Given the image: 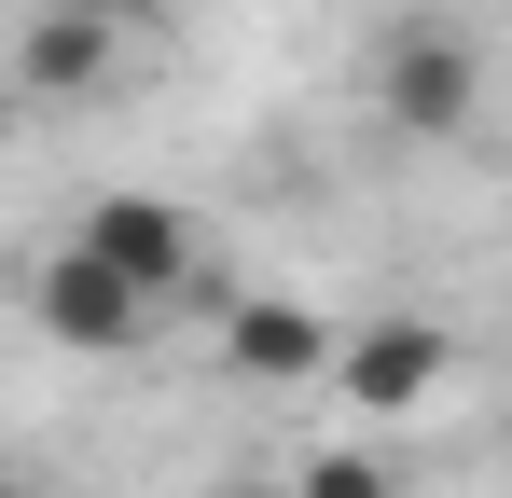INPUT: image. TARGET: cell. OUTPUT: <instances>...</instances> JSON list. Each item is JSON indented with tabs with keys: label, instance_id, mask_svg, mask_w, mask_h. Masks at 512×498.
Here are the masks:
<instances>
[{
	"label": "cell",
	"instance_id": "1",
	"mask_svg": "<svg viewBox=\"0 0 512 498\" xmlns=\"http://www.w3.org/2000/svg\"><path fill=\"white\" fill-rule=\"evenodd\" d=\"M333 374L360 415H429L443 388H457V332L443 319H360V332H333Z\"/></svg>",
	"mask_w": 512,
	"mask_h": 498
},
{
	"label": "cell",
	"instance_id": "7",
	"mask_svg": "<svg viewBox=\"0 0 512 498\" xmlns=\"http://www.w3.org/2000/svg\"><path fill=\"white\" fill-rule=\"evenodd\" d=\"M291 498H402V471H388V457H305Z\"/></svg>",
	"mask_w": 512,
	"mask_h": 498
},
{
	"label": "cell",
	"instance_id": "3",
	"mask_svg": "<svg viewBox=\"0 0 512 498\" xmlns=\"http://www.w3.org/2000/svg\"><path fill=\"white\" fill-rule=\"evenodd\" d=\"M42 332L70 346V360H139V332H153V291L139 277H111L84 236L42 263Z\"/></svg>",
	"mask_w": 512,
	"mask_h": 498
},
{
	"label": "cell",
	"instance_id": "8",
	"mask_svg": "<svg viewBox=\"0 0 512 498\" xmlns=\"http://www.w3.org/2000/svg\"><path fill=\"white\" fill-rule=\"evenodd\" d=\"M208 498H291V485H208Z\"/></svg>",
	"mask_w": 512,
	"mask_h": 498
},
{
	"label": "cell",
	"instance_id": "5",
	"mask_svg": "<svg viewBox=\"0 0 512 498\" xmlns=\"http://www.w3.org/2000/svg\"><path fill=\"white\" fill-rule=\"evenodd\" d=\"M111 70H125V14H111V0H56V14H28V42H14V83H28V97H97Z\"/></svg>",
	"mask_w": 512,
	"mask_h": 498
},
{
	"label": "cell",
	"instance_id": "6",
	"mask_svg": "<svg viewBox=\"0 0 512 498\" xmlns=\"http://www.w3.org/2000/svg\"><path fill=\"white\" fill-rule=\"evenodd\" d=\"M222 360H236L250 388H305V374L333 360V319H319L305 291H236V305H222Z\"/></svg>",
	"mask_w": 512,
	"mask_h": 498
},
{
	"label": "cell",
	"instance_id": "4",
	"mask_svg": "<svg viewBox=\"0 0 512 498\" xmlns=\"http://www.w3.org/2000/svg\"><path fill=\"white\" fill-rule=\"evenodd\" d=\"M70 236H84L97 263H111V277H139L153 305H180V291H194V222H180L167 194H97Z\"/></svg>",
	"mask_w": 512,
	"mask_h": 498
},
{
	"label": "cell",
	"instance_id": "2",
	"mask_svg": "<svg viewBox=\"0 0 512 498\" xmlns=\"http://www.w3.org/2000/svg\"><path fill=\"white\" fill-rule=\"evenodd\" d=\"M374 97H388V125L402 139H471V111H485V56L457 42V28H402L388 42V70H374Z\"/></svg>",
	"mask_w": 512,
	"mask_h": 498
},
{
	"label": "cell",
	"instance_id": "9",
	"mask_svg": "<svg viewBox=\"0 0 512 498\" xmlns=\"http://www.w3.org/2000/svg\"><path fill=\"white\" fill-rule=\"evenodd\" d=\"M0 498H28V485H0Z\"/></svg>",
	"mask_w": 512,
	"mask_h": 498
}]
</instances>
